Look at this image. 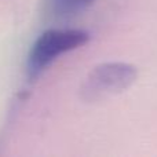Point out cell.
I'll use <instances>...</instances> for the list:
<instances>
[{"instance_id": "6da1fadb", "label": "cell", "mask_w": 157, "mask_h": 157, "mask_svg": "<svg viewBox=\"0 0 157 157\" xmlns=\"http://www.w3.org/2000/svg\"><path fill=\"white\" fill-rule=\"evenodd\" d=\"M88 39V33L78 29H50L41 33L28 55L26 68L29 77H37L61 54L83 46Z\"/></svg>"}, {"instance_id": "7a4b0ae2", "label": "cell", "mask_w": 157, "mask_h": 157, "mask_svg": "<svg viewBox=\"0 0 157 157\" xmlns=\"http://www.w3.org/2000/svg\"><path fill=\"white\" fill-rule=\"evenodd\" d=\"M136 68L130 63H101L95 66L83 81L80 95L87 102L101 101L127 90L136 80Z\"/></svg>"}, {"instance_id": "3957f363", "label": "cell", "mask_w": 157, "mask_h": 157, "mask_svg": "<svg viewBox=\"0 0 157 157\" xmlns=\"http://www.w3.org/2000/svg\"><path fill=\"white\" fill-rule=\"evenodd\" d=\"M94 0H51L50 4L57 15L69 17L86 10L88 6L92 4Z\"/></svg>"}]
</instances>
